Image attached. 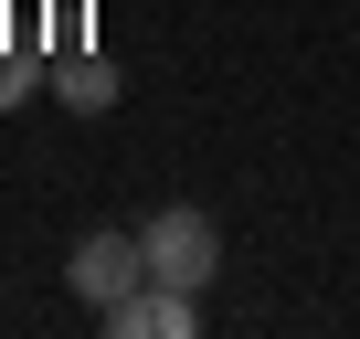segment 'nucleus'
<instances>
[{
    "label": "nucleus",
    "mask_w": 360,
    "mask_h": 339,
    "mask_svg": "<svg viewBox=\"0 0 360 339\" xmlns=\"http://www.w3.org/2000/svg\"><path fill=\"white\" fill-rule=\"evenodd\" d=\"M138 244H148V286H212L223 276V223L202 212V202H169V212H148L138 223Z\"/></svg>",
    "instance_id": "1"
},
{
    "label": "nucleus",
    "mask_w": 360,
    "mask_h": 339,
    "mask_svg": "<svg viewBox=\"0 0 360 339\" xmlns=\"http://www.w3.org/2000/svg\"><path fill=\"white\" fill-rule=\"evenodd\" d=\"M64 286H75L85 307H117V297H138V286H148V244L106 223V234H85V244L64 255Z\"/></svg>",
    "instance_id": "2"
},
{
    "label": "nucleus",
    "mask_w": 360,
    "mask_h": 339,
    "mask_svg": "<svg viewBox=\"0 0 360 339\" xmlns=\"http://www.w3.org/2000/svg\"><path fill=\"white\" fill-rule=\"evenodd\" d=\"M96 318H106V339H191V328H202L191 286H138V297H117V307H96Z\"/></svg>",
    "instance_id": "3"
},
{
    "label": "nucleus",
    "mask_w": 360,
    "mask_h": 339,
    "mask_svg": "<svg viewBox=\"0 0 360 339\" xmlns=\"http://www.w3.org/2000/svg\"><path fill=\"white\" fill-rule=\"evenodd\" d=\"M53 96H64L75 117H106V106H117V64H106V53H64V64H53Z\"/></svg>",
    "instance_id": "4"
},
{
    "label": "nucleus",
    "mask_w": 360,
    "mask_h": 339,
    "mask_svg": "<svg viewBox=\"0 0 360 339\" xmlns=\"http://www.w3.org/2000/svg\"><path fill=\"white\" fill-rule=\"evenodd\" d=\"M22 96H32V53H0V117H11Z\"/></svg>",
    "instance_id": "5"
}]
</instances>
